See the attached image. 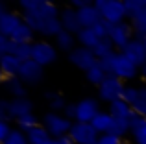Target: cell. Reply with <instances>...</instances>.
<instances>
[{
    "instance_id": "cell-1",
    "label": "cell",
    "mask_w": 146,
    "mask_h": 144,
    "mask_svg": "<svg viewBox=\"0 0 146 144\" xmlns=\"http://www.w3.org/2000/svg\"><path fill=\"white\" fill-rule=\"evenodd\" d=\"M22 20H24L35 33L46 37V39H56V37L63 32L59 17L57 18H39V17H35V15L22 13Z\"/></svg>"
},
{
    "instance_id": "cell-2",
    "label": "cell",
    "mask_w": 146,
    "mask_h": 144,
    "mask_svg": "<svg viewBox=\"0 0 146 144\" xmlns=\"http://www.w3.org/2000/svg\"><path fill=\"white\" fill-rule=\"evenodd\" d=\"M94 6L100 11L102 20L109 22L111 26L126 22V18H128L126 6L122 0H94Z\"/></svg>"
},
{
    "instance_id": "cell-3",
    "label": "cell",
    "mask_w": 146,
    "mask_h": 144,
    "mask_svg": "<svg viewBox=\"0 0 146 144\" xmlns=\"http://www.w3.org/2000/svg\"><path fill=\"white\" fill-rule=\"evenodd\" d=\"M41 124L46 127V131L50 133L52 139H59V137H65V135L70 133V127H72V120H68L63 113H44L41 116Z\"/></svg>"
},
{
    "instance_id": "cell-4",
    "label": "cell",
    "mask_w": 146,
    "mask_h": 144,
    "mask_svg": "<svg viewBox=\"0 0 146 144\" xmlns=\"http://www.w3.org/2000/svg\"><path fill=\"white\" fill-rule=\"evenodd\" d=\"M126 89V83L120 78L113 74H107L104 83L98 87V100L104 104H113L117 100H122V92Z\"/></svg>"
},
{
    "instance_id": "cell-5",
    "label": "cell",
    "mask_w": 146,
    "mask_h": 144,
    "mask_svg": "<svg viewBox=\"0 0 146 144\" xmlns=\"http://www.w3.org/2000/svg\"><path fill=\"white\" fill-rule=\"evenodd\" d=\"M22 13L35 15L39 18H57L61 9L56 4L48 2V0H22L21 2Z\"/></svg>"
},
{
    "instance_id": "cell-6",
    "label": "cell",
    "mask_w": 146,
    "mask_h": 144,
    "mask_svg": "<svg viewBox=\"0 0 146 144\" xmlns=\"http://www.w3.org/2000/svg\"><path fill=\"white\" fill-rule=\"evenodd\" d=\"M57 55H59V50L54 43H50L48 39L44 41H35L33 43V61L39 63L41 67H50L57 61Z\"/></svg>"
},
{
    "instance_id": "cell-7",
    "label": "cell",
    "mask_w": 146,
    "mask_h": 144,
    "mask_svg": "<svg viewBox=\"0 0 146 144\" xmlns=\"http://www.w3.org/2000/svg\"><path fill=\"white\" fill-rule=\"evenodd\" d=\"M111 74L117 76V78H120L122 81L126 83V81L135 79L137 76H141V69L133 61H129L122 52H117V54H115V61H113V70H111Z\"/></svg>"
},
{
    "instance_id": "cell-8",
    "label": "cell",
    "mask_w": 146,
    "mask_h": 144,
    "mask_svg": "<svg viewBox=\"0 0 146 144\" xmlns=\"http://www.w3.org/2000/svg\"><path fill=\"white\" fill-rule=\"evenodd\" d=\"M67 59L72 67L87 72L91 70L94 65H98V57L94 55V50L91 48H83V46H76L70 54H67Z\"/></svg>"
},
{
    "instance_id": "cell-9",
    "label": "cell",
    "mask_w": 146,
    "mask_h": 144,
    "mask_svg": "<svg viewBox=\"0 0 146 144\" xmlns=\"http://www.w3.org/2000/svg\"><path fill=\"white\" fill-rule=\"evenodd\" d=\"M109 39H111V43H113V46H115L117 52L124 50V48L135 39V33H133V28H131V24H129V20L115 24L113 28H111Z\"/></svg>"
},
{
    "instance_id": "cell-10",
    "label": "cell",
    "mask_w": 146,
    "mask_h": 144,
    "mask_svg": "<svg viewBox=\"0 0 146 144\" xmlns=\"http://www.w3.org/2000/svg\"><path fill=\"white\" fill-rule=\"evenodd\" d=\"M68 137L76 144H96L100 139V133L93 127V124L87 122H74L70 127Z\"/></svg>"
},
{
    "instance_id": "cell-11",
    "label": "cell",
    "mask_w": 146,
    "mask_h": 144,
    "mask_svg": "<svg viewBox=\"0 0 146 144\" xmlns=\"http://www.w3.org/2000/svg\"><path fill=\"white\" fill-rule=\"evenodd\" d=\"M19 78L22 79V83L26 87H37L44 79V67H41L33 59L24 61L21 67V72H19Z\"/></svg>"
},
{
    "instance_id": "cell-12",
    "label": "cell",
    "mask_w": 146,
    "mask_h": 144,
    "mask_svg": "<svg viewBox=\"0 0 146 144\" xmlns=\"http://www.w3.org/2000/svg\"><path fill=\"white\" fill-rule=\"evenodd\" d=\"M76 105H78L76 122H87V124H91L94 120V116L102 111V107H100V100H98V98H93V96L82 98L80 102H76Z\"/></svg>"
},
{
    "instance_id": "cell-13",
    "label": "cell",
    "mask_w": 146,
    "mask_h": 144,
    "mask_svg": "<svg viewBox=\"0 0 146 144\" xmlns=\"http://www.w3.org/2000/svg\"><path fill=\"white\" fill-rule=\"evenodd\" d=\"M122 54H124L129 61L135 63L139 69L143 65H146V46H144V41L143 39H137V37H135V39H133L131 43L122 50Z\"/></svg>"
},
{
    "instance_id": "cell-14",
    "label": "cell",
    "mask_w": 146,
    "mask_h": 144,
    "mask_svg": "<svg viewBox=\"0 0 146 144\" xmlns=\"http://www.w3.org/2000/svg\"><path fill=\"white\" fill-rule=\"evenodd\" d=\"M59 20H61V26H63L65 32L72 33V35H78L80 32H82V24H80V18H78V11L74 9V7L67 6L61 9L59 13Z\"/></svg>"
},
{
    "instance_id": "cell-15",
    "label": "cell",
    "mask_w": 146,
    "mask_h": 144,
    "mask_svg": "<svg viewBox=\"0 0 146 144\" xmlns=\"http://www.w3.org/2000/svg\"><path fill=\"white\" fill-rule=\"evenodd\" d=\"M33 113V102L30 98H11L7 104V115L9 120H17L21 116H26Z\"/></svg>"
},
{
    "instance_id": "cell-16",
    "label": "cell",
    "mask_w": 146,
    "mask_h": 144,
    "mask_svg": "<svg viewBox=\"0 0 146 144\" xmlns=\"http://www.w3.org/2000/svg\"><path fill=\"white\" fill-rule=\"evenodd\" d=\"M22 13H15V11H7L4 15V18L0 20V35L9 39L15 32L19 30V26L22 24Z\"/></svg>"
},
{
    "instance_id": "cell-17",
    "label": "cell",
    "mask_w": 146,
    "mask_h": 144,
    "mask_svg": "<svg viewBox=\"0 0 146 144\" xmlns=\"http://www.w3.org/2000/svg\"><path fill=\"white\" fill-rule=\"evenodd\" d=\"M129 137L135 144H146V118L133 113L129 120Z\"/></svg>"
},
{
    "instance_id": "cell-18",
    "label": "cell",
    "mask_w": 146,
    "mask_h": 144,
    "mask_svg": "<svg viewBox=\"0 0 146 144\" xmlns=\"http://www.w3.org/2000/svg\"><path fill=\"white\" fill-rule=\"evenodd\" d=\"M78 18H80L82 28H94V26L102 20L100 11L96 9V6H94V4H89V6L78 9Z\"/></svg>"
},
{
    "instance_id": "cell-19",
    "label": "cell",
    "mask_w": 146,
    "mask_h": 144,
    "mask_svg": "<svg viewBox=\"0 0 146 144\" xmlns=\"http://www.w3.org/2000/svg\"><path fill=\"white\" fill-rule=\"evenodd\" d=\"M4 89L11 98H28V87L22 83V79L19 76L15 78H6L4 81Z\"/></svg>"
},
{
    "instance_id": "cell-20",
    "label": "cell",
    "mask_w": 146,
    "mask_h": 144,
    "mask_svg": "<svg viewBox=\"0 0 146 144\" xmlns=\"http://www.w3.org/2000/svg\"><path fill=\"white\" fill-rule=\"evenodd\" d=\"M107 113L113 116V120H131V116H133L131 105H128L124 100H117L113 104H109Z\"/></svg>"
},
{
    "instance_id": "cell-21",
    "label": "cell",
    "mask_w": 146,
    "mask_h": 144,
    "mask_svg": "<svg viewBox=\"0 0 146 144\" xmlns=\"http://www.w3.org/2000/svg\"><path fill=\"white\" fill-rule=\"evenodd\" d=\"M21 67H22V61L19 57H15L13 54H7L0 59V69H2L6 78H15V76H19Z\"/></svg>"
},
{
    "instance_id": "cell-22",
    "label": "cell",
    "mask_w": 146,
    "mask_h": 144,
    "mask_svg": "<svg viewBox=\"0 0 146 144\" xmlns=\"http://www.w3.org/2000/svg\"><path fill=\"white\" fill-rule=\"evenodd\" d=\"M43 98L46 100L48 109L52 113H63L65 107H67V104H68V102L65 100V96L61 92H57V90H44Z\"/></svg>"
},
{
    "instance_id": "cell-23",
    "label": "cell",
    "mask_w": 146,
    "mask_h": 144,
    "mask_svg": "<svg viewBox=\"0 0 146 144\" xmlns=\"http://www.w3.org/2000/svg\"><path fill=\"white\" fill-rule=\"evenodd\" d=\"M9 41H13V43H17V44H33L35 43V32H33L26 22H22L17 32L9 37Z\"/></svg>"
},
{
    "instance_id": "cell-24",
    "label": "cell",
    "mask_w": 146,
    "mask_h": 144,
    "mask_svg": "<svg viewBox=\"0 0 146 144\" xmlns=\"http://www.w3.org/2000/svg\"><path fill=\"white\" fill-rule=\"evenodd\" d=\"M76 43H78L76 35L65 32V30L56 37V39H54V44L57 46V50H59V52H67V54H70V52L76 48Z\"/></svg>"
},
{
    "instance_id": "cell-25",
    "label": "cell",
    "mask_w": 146,
    "mask_h": 144,
    "mask_svg": "<svg viewBox=\"0 0 146 144\" xmlns=\"http://www.w3.org/2000/svg\"><path fill=\"white\" fill-rule=\"evenodd\" d=\"M76 39H78V46L91 48V50H94V48L98 46V43L102 41L96 33L93 32V28H83L82 32L76 35Z\"/></svg>"
},
{
    "instance_id": "cell-26",
    "label": "cell",
    "mask_w": 146,
    "mask_h": 144,
    "mask_svg": "<svg viewBox=\"0 0 146 144\" xmlns=\"http://www.w3.org/2000/svg\"><path fill=\"white\" fill-rule=\"evenodd\" d=\"M113 122H115L113 116H111L107 111H104V109H102V111H100L98 115L94 116V120H93L91 124H93V127L98 131L100 135H104V133H109V131H111V127H113Z\"/></svg>"
},
{
    "instance_id": "cell-27",
    "label": "cell",
    "mask_w": 146,
    "mask_h": 144,
    "mask_svg": "<svg viewBox=\"0 0 146 144\" xmlns=\"http://www.w3.org/2000/svg\"><path fill=\"white\" fill-rule=\"evenodd\" d=\"M9 54H13L15 57H19L22 63L30 61L33 57V44H17L11 41L9 43Z\"/></svg>"
},
{
    "instance_id": "cell-28",
    "label": "cell",
    "mask_w": 146,
    "mask_h": 144,
    "mask_svg": "<svg viewBox=\"0 0 146 144\" xmlns=\"http://www.w3.org/2000/svg\"><path fill=\"white\" fill-rule=\"evenodd\" d=\"M129 24H131L137 39H146V9H143L141 13L129 18Z\"/></svg>"
},
{
    "instance_id": "cell-29",
    "label": "cell",
    "mask_w": 146,
    "mask_h": 144,
    "mask_svg": "<svg viewBox=\"0 0 146 144\" xmlns=\"http://www.w3.org/2000/svg\"><path fill=\"white\" fill-rule=\"evenodd\" d=\"M26 137H28L30 144H44V142H48L50 139H52L43 124H39V126H35L33 129H30L28 133H26Z\"/></svg>"
},
{
    "instance_id": "cell-30",
    "label": "cell",
    "mask_w": 146,
    "mask_h": 144,
    "mask_svg": "<svg viewBox=\"0 0 146 144\" xmlns=\"http://www.w3.org/2000/svg\"><path fill=\"white\" fill-rule=\"evenodd\" d=\"M15 124H17V129H21V131H24V133H28L30 129H33L35 126H39L41 124V118L35 115V113H30V115H26V116H21V118H17L15 120Z\"/></svg>"
},
{
    "instance_id": "cell-31",
    "label": "cell",
    "mask_w": 146,
    "mask_h": 144,
    "mask_svg": "<svg viewBox=\"0 0 146 144\" xmlns=\"http://www.w3.org/2000/svg\"><path fill=\"white\" fill-rule=\"evenodd\" d=\"M107 78V72L102 69L100 65H94L91 70H87L85 72V79L91 83V85H94V87H100L104 83V79Z\"/></svg>"
},
{
    "instance_id": "cell-32",
    "label": "cell",
    "mask_w": 146,
    "mask_h": 144,
    "mask_svg": "<svg viewBox=\"0 0 146 144\" xmlns=\"http://www.w3.org/2000/svg\"><path fill=\"white\" fill-rule=\"evenodd\" d=\"M115 46H113V43H111V39H102L98 43V46L94 48V55H96L98 59H102V57H107V55H111V54H115Z\"/></svg>"
},
{
    "instance_id": "cell-33",
    "label": "cell",
    "mask_w": 146,
    "mask_h": 144,
    "mask_svg": "<svg viewBox=\"0 0 146 144\" xmlns=\"http://www.w3.org/2000/svg\"><path fill=\"white\" fill-rule=\"evenodd\" d=\"M124 6H126V13H128V20H129L137 13L146 9V0H124Z\"/></svg>"
},
{
    "instance_id": "cell-34",
    "label": "cell",
    "mask_w": 146,
    "mask_h": 144,
    "mask_svg": "<svg viewBox=\"0 0 146 144\" xmlns=\"http://www.w3.org/2000/svg\"><path fill=\"white\" fill-rule=\"evenodd\" d=\"M133 113L139 116H144L146 118V85H141V92H139V98H137V102L131 105Z\"/></svg>"
},
{
    "instance_id": "cell-35",
    "label": "cell",
    "mask_w": 146,
    "mask_h": 144,
    "mask_svg": "<svg viewBox=\"0 0 146 144\" xmlns=\"http://www.w3.org/2000/svg\"><path fill=\"white\" fill-rule=\"evenodd\" d=\"M139 92H141V85H129V83H126V89L122 92V100L128 105H133L137 102V98H139Z\"/></svg>"
},
{
    "instance_id": "cell-36",
    "label": "cell",
    "mask_w": 146,
    "mask_h": 144,
    "mask_svg": "<svg viewBox=\"0 0 146 144\" xmlns=\"http://www.w3.org/2000/svg\"><path fill=\"white\" fill-rule=\"evenodd\" d=\"M109 133H113V135H117V137L124 139L126 135H129V120H115L113 127H111Z\"/></svg>"
},
{
    "instance_id": "cell-37",
    "label": "cell",
    "mask_w": 146,
    "mask_h": 144,
    "mask_svg": "<svg viewBox=\"0 0 146 144\" xmlns=\"http://www.w3.org/2000/svg\"><path fill=\"white\" fill-rule=\"evenodd\" d=\"M4 144H30V142H28V137H26L24 131L13 127L11 133H9V137L6 139V142H4Z\"/></svg>"
},
{
    "instance_id": "cell-38",
    "label": "cell",
    "mask_w": 146,
    "mask_h": 144,
    "mask_svg": "<svg viewBox=\"0 0 146 144\" xmlns=\"http://www.w3.org/2000/svg\"><path fill=\"white\" fill-rule=\"evenodd\" d=\"M111 28L113 26L109 24V22H106V20H100L96 26L93 28V32L96 33V35L100 37V39H109V33H111Z\"/></svg>"
},
{
    "instance_id": "cell-39",
    "label": "cell",
    "mask_w": 146,
    "mask_h": 144,
    "mask_svg": "<svg viewBox=\"0 0 146 144\" xmlns=\"http://www.w3.org/2000/svg\"><path fill=\"white\" fill-rule=\"evenodd\" d=\"M122 142H124V139L117 137V135H113V133H104V135H100V139H98L96 144H122Z\"/></svg>"
},
{
    "instance_id": "cell-40",
    "label": "cell",
    "mask_w": 146,
    "mask_h": 144,
    "mask_svg": "<svg viewBox=\"0 0 146 144\" xmlns=\"http://www.w3.org/2000/svg\"><path fill=\"white\" fill-rule=\"evenodd\" d=\"M63 115L67 116L68 120H72V122H76V115H78V105H76V102H68L67 107H65Z\"/></svg>"
},
{
    "instance_id": "cell-41",
    "label": "cell",
    "mask_w": 146,
    "mask_h": 144,
    "mask_svg": "<svg viewBox=\"0 0 146 144\" xmlns=\"http://www.w3.org/2000/svg\"><path fill=\"white\" fill-rule=\"evenodd\" d=\"M115 54H117V52H115ZM115 54L107 55V57H102V59H98V65L102 67V69L106 70L107 74H111V70H113V61H115Z\"/></svg>"
},
{
    "instance_id": "cell-42",
    "label": "cell",
    "mask_w": 146,
    "mask_h": 144,
    "mask_svg": "<svg viewBox=\"0 0 146 144\" xmlns=\"http://www.w3.org/2000/svg\"><path fill=\"white\" fill-rule=\"evenodd\" d=\"M11 129H13V127L9 126V122H6V120H0V144L6 142V139L9 137Z\"/></svg>"
},
{
    "instance_id": "cell-43",
    "label": "cell",
    "mask_w": 146,
    "mask_h": 144,
    "mask_svg": "<svg viewBox=\"0 0 146 144\" xmlns=\"http://www.w3.org/2000/svg\"><path fill=\"white\" fill-rule=\"evenodd\" d=\"M9 43H11V41L7 39V37L0 35V59H2L4 55L9 54Z\"/></svg>"
},
{
    "instance_id": "cell-44",
    "label": "cell",
    "mask_w": 146,
    "mask_h": 144,
    "mask_svg": "<svg viewBox=\"0 0 146 144\" xmlns=\"http://www.w3.org/2000/svg\"><path fill=\"white\" fill-rule=\"evenodd\" d=\"M89 4H94V2H89V0H70V7H74L76 11L85 7V6H89Z\"/></svg>"
},
{
    "instance_id": "cell-45",
    "label": "cell",
    "mask_w": 146,
    "mask_h": 144,
    "mask_svg": "<svg viewBox=\"0 0 146 144\" xmlns=\"http://www.w3.org/2000/svg\"><path fill=\"white\" fill-rule=\"evenodd\" d=\"M56 141H57V144H76L70 137H68V135H65V137H59V139H56Z\"/></svg>"
},
{
    "instance_id": "cell-46",
    "label": "cell",
    "mask_w": 146,
    "mask_h": 144,
    "mask_svg": "<svg viewBox=\"0 0 146 144\" xmlns=\"http://www.w3.org/2000/svg\"><path fill=\"white\" fill-rule=\"evenodd\" d=\"M6 13H7V7H6V4H2V2H0V20L4 18V15H6Z\"/></svg>"
},
{
    "instance_id": "cell-47",
    "label": "cell",
    "mask_w": 146,
    "mask_h": 144,
    "mask_svg": "<svg viewBox=\"0 0 146 144\" xmlns=\"http://www.w3.org/2000/svg\"><path fill=\"white\" fill-rule=\"evenodd\" d=\"M141 78H143V79H144V83H146V65L141 67Z\"/></svg>"
},
{
    "instance_id": "cell-48",
    "label": "cell",
    "mask_w": 146,
    "mask_h": 144,
    "mask_svg": "<svg viewBox=\"0 0 146 144\" xmlns=\"http://www.w3.org/2000/svg\"><path fill=\"white\" fill-rule=\"evenodd\" d=\"M4 81H6V76H4L2 69H0V85H4Z\"/></svg>"
},
{
    "instance_id": "cell-49",
    "label": "cell",
    "mask_w": 146,
    "mask_h": 144,
    "mask_svg": "<svg viewBox=\"0 0 146 144\" xmlns=\"http://www.w3.org/2000/svg\"><path fill=\"white\" fill-rule=\"evenodd\" d=\"M44 144H57V141H56V139H50V141L44 142Z\"/></svg>"
},
{
    "instance_id": "cell-50",
    "label": "cell",
    "mask_w": 146,
    "mask_h": 144,
    "mask_svg": "<svg viewBox=\"0 0 146 144\" xmlns=\"http://www.w3.org/2000/svg\"><path fill=\"white\" fill-rule=\"evenodd\" d=\"M0 115H2V100H0Z\"/></svg>"
},
{
    "instance_id": "cell-51",
    "label": "cell",
    "mask_w": 146,
    "mask_h": 144,
    "mask_svg": "<svg viewBox=\"0 0 146 144\" xmlns=\"http://www.w3.org/2000/svg\"><path fill=\"white\" fill-rule=\"evenodd\" d=\"M122 144H131V142H128V141H124V142H122Z\"/></svg>"
},
{
    "instance_id": "cell-52",
    "label": "cell",
    "mask_w": 146,
    "mask_h": 144,
    "mask_svg": "<svg viewBox=\"0 0 146 144\" xmlns=\"http://www.w3.org/2000/svg\"><path fill=\"white\" fill-rule=\"evenodd\" d=\"M143 41H144V46H146V39H143Z\"/></svg>"
}]
</instances>
